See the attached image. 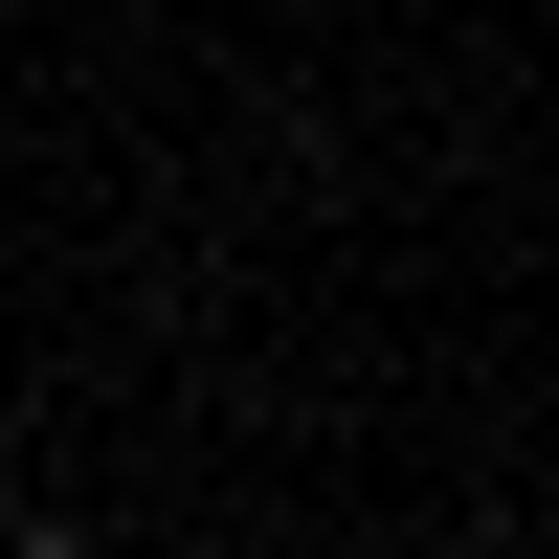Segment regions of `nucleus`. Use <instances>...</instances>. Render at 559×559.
Listing matches in <instances>:
<instances>
[{"mask_svg":"<svg viewBox=\"0 0 559 559\" xmlns=\"http://www.w3.org/2000/svg\"><path fill=\"white\" fill-rule=\"evenodd\" d=\"M23 559H90V537H23Z\"/></svg>","mask_w":559,"mask_h":559,"instance_id":"1","label":"nucleus"}]
</instances>
